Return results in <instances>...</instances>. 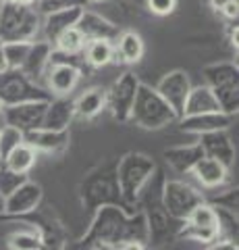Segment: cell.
Instances as JSON below:
<instances>
[{"label":"cell","mask_w":239,"mask_h":250,"mask_svg":"<svg viewBox=\"0 0 239 250\" xmlns=\"http://www.w3.org/2000/svg\"><path fill=\"white\" fill-rule=\"evenodd\" d=\"M75 119V108L71 96H50L46 103L42 127L46 129H69Z\"/></svg>","instance_id":"22"},{"label":"cell","mask_w":239,"mask_h":250,"mask_svg":"<svg viewBox=\"0 0 239 250\" xmlns=\"http://www.w3.org/2000/svg\"><path fill=\"white\" fill-rule=\"evenodd\" d=\"M83 11L81 4H75V6H65V9H56V11H50L42 15V25H40V40H46L48 44H55L56 38L63 34L65 29L73 27L79 15Z\"/></svg>","instance_id":"19"},{"label":"cell","mask_w":239,"mask_h":250,"mask_svg":"<svg viewBox=\"0 0 239 250\" xmlns=\"http://www.w3.org/2000/svg\"><path fill=\"white\" fill-rule=\"evenodd\" d=\"M81 67L75 61H69L67 54L52 48L48 67L44 71L42 85L50 92V96H71V92L81 82Z\"/></svg>","instance_id":"8"},{"label":"cell","mask_w":239,"mask_h":250,"mask_svg":"<svg viewBox=\"0 0 239 250\" xmlns=\"http://www.w3.org/2000/svg\"><path fill=\"white\" fill-rule=\"evenodd\" d=\"M191 85L194 83H191L189 75L185 73L183 69H173V71H168L160 77V82L154 85V88H156V92L171 104V108L177 113V117H181Z\"/></svg>","instance_id":"15"},{"label":"cell","mask_w":239,"mask_h":250,"mask_svg":"<svg viewBox=\"0 0 239 250\" xmlns=\"http://www.w3.org/2000/svg\"><path fill=\"white\" fill-rule=\"evenodd\" d=\"M92 223L81 238V246L86 248H146L148 225L140 210L137 215H129L123 205H102L92 213Z\"/></svg>","instance_id":"1"},{"label":"cell","mask_w":239,"mask_h":250,"mask_svg":"<svg viewBox=\"0 0 239 250\" xmlns=\"http://www.w3.org/2000/svg\"><path fill=\"white\" fill-rule=\"evenodd\" d=\"M229 167L222 165L221 161L212 159V156H202L194 169H191L189 175L196 177V182L204 188V190H217V188H222L229 182Z\"/></svg>","instance_id":"21"},{"label":"cell","mask_w":239,"mask_h":250,"mask_svg":"<svg viewBox=\"0 0 239 250\" xmlns=\"http://www.w3.org/2000/svg\"><path fill=\"white\" fill-rule=\"evenodd\" d=\"M75 4L86 6V0H36V9L42 15L56 9H65V6H75Z\"/></svg>","instance_id":"36"},{"label":"cell","mask_w":239,"mask_h":250,"mask_svg":"<svg viewBox=\"0 0 239 250\" xmlns=\"http://www.w3.org/2000/svg\"><path fill=\"white\" fill-rule=\"evenodd\" d=\"M50 92L21 71V69H6L0 73V100L2 104H17L25 100H48Z\"/></svg>","instance_id":"11"},{"label":"cell","mask_w":239,"mask_h":250,"mask_svg":"<svg viewBox=\"0 0 239 250\" xmlns=\"http://www.w3.org/2000/svg\"><path fill=\"white\" fill-rule=\"evenodd\" d=\"M163 171L156 169V173L150 177V182L144 186L140 198L144 202L142 213L146 217V225H148V240L154 244H165V242L173 236V225L177 223L175 219L168 215V210L163 202Z\"/></svg>","instance_id":"3"},{"label":"cell","mask_w":239,"mask_h":250,"mask_svg":"<svg viewBox=\"0 0 239 250\" xmlns=\"http://www.w3.org/2000/svg\"><path fill=\"white\" fill-rule=\"evenodd\" d=\"M6 248L11 250H40L44 248V238L40 228L36 225H21V228L6 233Z\"/></svg>","instance_id":"29"},{"label":"cell","mask_w":239,"mask_h":250,"mask_svg":"<svg viewBox=\"0 0 239 250\" xmlns=\"http://www.w3.org/2000/svg\"><path fill=\"white\" fill-rule=\"evenodd\" d=\"M81 200L90 213L102 205H121V190L114 167H100L81 184Z\"/></svg>","instance_id":"7"},{"label":"cell","mask_w":239,"mask_h":250,"mask_svg":"<svg viewBox=\"0 0 239 250\" xmlns=\"http://www.w3.org/2000/svg\"><path fill=\"white\" fill-rule=\"evenodd\" d=\"M225 2H227V0H210V6H212V9L217 11V13H219V11L222 9V6H225Z\"/></svg>","instance_id":"39"},{"label":"cell","mask_w":239,"mask_h":250,"mask_svg":"<svg viewBox=\"0 0 239 250\" xmlns=\"http://www.w3.org/2000/svg\"><path fill=\"white\" fill-rule=\"evenodd\" d=\"M177 2L179 0H146V9L156 17H168L175 13Z\"/></svg>","instance_id":"35"},{"label":"cell","mask_w":239,"mask_h":250,"mask_svg":"<svg viewBox=\"0 0 239 250\" xmlns=\"http://www.w3.org/2000/svg\"><path fill=\"white\" fill-rule=\"evenodd\" d=\"M2 44H4V54H6L9 69H19L27 57V50L32 42H2Z\"/></svg>","instance_id":"33"},{"label":"cell","mask_w":239,"mask_h":250,"mask_svg":"<svg viewBox=\"0 0 239 250\" xmlns=\"http://www.w3.org/2000/svg\"><path fill=\"white\" fill-rule=\"evenodd\" d=\"M177 236L183 240H191L198 244H208L219 240V215L217 207L212 202H200V205L187 215L185 221H181V228Z\"/></svg>","instance_id":"9"},{"label":"cell","mask_w":239,"mask_h":250,"mask_svg":"<svg viewBox=\"0 0 239 250\" xmlns=\"http://www.w3.org/2000/svg\"><path fill=\"white\" fill-rule=\"evenodd\" d=\"M86 38H83V34L79 29H77V25L65 29L63 34H60L55 44H52V48L67 54V57H79V54L83 52V48H86Z\"/></svg>","instance_id":"31"},{"label":"cell","mask_w":239,"mask_h":250,"mask_svg":"<svg viewBox=\"0 0 239 250\" xmlns=\"http://www.w3.org/2000/svg\"><path fill=\"white\" fill-rule=\"evenodd\" d=\"M204 83L210 85V90L217 96L221 108L225 113L237 115L239 108V69L237 62L221 61L212 62L202 69Z\"/></svg>","instance_id":"6"},{"label":"cell","mask_w":239,"mask_h":250,"mask_svg":"<svg viewBox=\"0 0 239 250\" xmlns=\"http://www.w3.org/2000/svg\"><path fill=\"white\" fill-rule=\"evenodd\" d=\"M200 146L206 156H212V159L221 161L222 165H227L229 169L233 167L235 163V146L233 140L229 136V129H217V131H208V134L198 136Z\"/></svg>","instance_id":"20"},{"label":"cell","mask_w":239,"mask_h":250,"mask_svg":"<svg viewBox=\"0 0 239 250\" xmlns=\"http://www.w3.org/2000/svg\"><path fill=\"white\" fill-rule=\"evenodd\" d=\"M75 25L83 34L86 40H112L114 42V38H117L121 31V25L110 21L106 15L98 13V11H88L86 6H83V11Z\"/></svg>","instance_id":"17"},{"label":"cell","mask_w":239,"mask_h":250,"mask_svg":"<svg viewBox=\"0 0 239 250\" xmlns=\"http://www.w3.org/2000/svg\"><path fill=\"white\" fill-rule=\"evenodd\" d=\"M6 2H21V4H36V0H6Z\"/></svg>","instance_id":"40"},{"label":"cell","mask_w":239,"mask_h":250,"mask_svg":"<svg viewBox=\"0 0 239 250\" xmlns=\"http://www.w3.org/2000/svg\"><path fill=\"white\" fill-rule=\"evenodd\" d=\"M146 54L144 38L133 29H121L114 38V61H121L125 65H135Z\"/></svg>","instance_id":"25"},{"label":"cell","mask_w":239,"mask_h":250,"mask_svg":"<svg viewBox=\"0 0 239 250\" xmlns=\"http://www.w3.org/2000/svg\"><path fill=\"white\" fill-rule=\"evenodd\" d=\"M46 103L48 100H25V103H17V104H6L2 106V119L6 125L25 131H32L42 127L44 121V111H46Z\"/></svg>","instance_id":"14"},{"label":"cell","mask_w":239,"mask_h":250,"mask_svg":"<svg viewBox=\"0 0 239 250\" xmlns=\"http://www.w3.org/2000/svg\"><path fill=\"white\" fill-rule=\"evenodd\" d=\"M156 169V161L144 152H127L121 156L119 163L114 165V173H117L123 207L131 208L140 200L144 186L150 182Z\"/></svg>","instance_id":"2"},{"label":"cell","mask_w":239,"mask_h":250,"mask_svg":"<svg viewBox=\"0 0 239 250\" xmlns=\"http://www.w3.org/2000/svg\"><path fill=\"white\" fill-rule=\"evenodd\" d=\"M42 196H44L42 186L25 177L9 194V196H4L2 215L4 217H25V215H32L34 210L40 207Z\"/></svg>","instance_id":"13"},{"label":"cell","mask_w":239,"mask_h":250,"mask_svg":"<svg viewBox=\"0 0 239 250\" xmlns=\"http://www.w3.org/2000/svg\"><path fill=\"white\" fill-rule=\"evenodd\" d=\"M36 161H37L36 148L32 144H27L25 140H23L19 146H15L13 150L2 159L4 167H9L11 171H15V173H21V175H27L29 171L34 169Z\"/></svg>","instance_id":"30"},{"label":"cell","mask_w":239,"mask_h":250,"mask_svg":"<svg viewBox=\"0 0 239 250\" xmlns=\"http://www.w3.org/2000/svg\"><path fill=\"white\" fill-rule=\"evenodd\" d=\"M2 106H4V104H2V100H0V113H2Z\"/></svg>","instance_id":"42"},{"label":"cell","mask_w":239,"mask_h":250,"mask_svg":"<svg viewBox=\"0 0 239 250\" xmlns=\"http://www.w3.org/2000/svg\"><path fill=\"white\" fill-rule=\"evenodd\" d=\"M23 140L27 144H32L36 148V152H44V154H52V156H60L69 150V129H46V127H37L32 131H25Z\"/></svg>","instance_id":"18"},{"label":"cell","mask_w":239,"mask_h":250,"mask_svg":"<svg viewBox=\"0 0 239 250\" xmlns=\"http://www.w3.org/2000/svg\"><path fill=\"white\" fill-rule=\"evenodd\" d=\"M50 54H52V44L36 38V40H32V44H29L27 57H25V61H23V65L19 69L29 77V80H34L36 83L42 85V77H44L46 67H48Z\"/></svg>","instance_id":"23"},{"label":"cell","mask_w":239,"mask_h":250,"mask_svg":"<svg viewBox=\"0 0 239 250\" xmlns=\"http://www.w3.org/2000/svg\"><path fill=\"white\" fill-rule=\"evenodd\" d=\"M27 175H21V173H15V171H11L9 167H4V163L0 165V196H9V194L17 188L23 179H25Z\"/></svg>","instance_id":"34"},{"label":"cell","mask_w":239,"mask_h":250,"mask_svg":"<svg viewBox=\"0 0 239 250\" xmlns=\"http://www.w3.org/2000/svg\"><path fill=\"white\" fill-rule=\"evenodd\" d=\"M42 13L36 4L0 2V42H32L40 36Z\"/></svg>","instance_id":"4"},{"label":"cell","mask_w":239,"mask_h":250,"mask_svg":"<svg viewBox=\"0 0 239 250\" xmlns=\"http://www.w3.org/2000/svg\"><path fill=\"white\" fill-rule=\"evenodd\" d=\"M206 196L202 190L191 186L183 179H165L163 184V202L177 223L187 219V215L194 210L200 202H204Z\"/></svg>","instance_id":"10"},{"label":"cell","mask_w":239,"mask_h":250,"mask_svg":"<svg viewBox=\"0 0 239 250\" xmlns=\"http://www.w3.org/2000/svg\"><path fill=\"white\" fill-rule=\"evenodd\" d=\"M129 121H133L142 129L154 131L168 127L171 123L179 121V117L171 108V104L156 92V88H152L148 83H140Z\"/></svg>","instance_id":"5"},{"label":"cell","mask_w":239,"mask_h":250,"mask_svg":"<svg viewBox=\"0 0 239 250\" xmlns=\"http://www.w3.org/2000/svg\"><path fill=\"white\" fill-rule=\"evenodd\" d=\"M0 165H2V159H0Z\"/></svg>","instance_id":"43"},{"label":"cell","mask_w":239,"mask_h":250,"mask_svg":"<svg viewBox=\"0 0 239 250\" xmlns=\"http://www.w3.org/2000/svg\"><path fill=\"white\" fill-rule=\"evenodd\" d=\"M81 59L92 69H102L114 61V42L112 40H88Z\"/></svg>","instance_id":"28"},{"label":"cell","mask_w":239,"mask_h":250,"mask_svg":"<svg viewBox=\"0 0 239 250\" xmlns=\"http://www.w3.org/2000/svg\"><path fill=\"white\" fill-rule=\"evenodd\" d=\"M204 156V150L200 142L194 144H179V146H171L165 150V161L175 173L179 175H189L194 165Z\"/></svg>","instance_id":"24"},{"label":"cell","mask_w":239,"mask_h":250,"mask_svg":"<svg viewBox=\"0 0 239 250\" xmlns=\"http://www.w3.org/2000/svg\"><path fill=\"white\" fill-rule=\"evenodd\" d=\"M140 77L133 71H125L121 73L114 83L106 90V108L110 111L112 119L119 123H129L131 117V108L135 103V94L140 88Z\"/></svg>","instance_id":"12"},{"label":"cell","mask_w":239,"mask_h":250,"mask_svg":"<svg viewBox=\"0 0 239 250\" xmlns=\"http://www.w3.org/2000/svg\"><path fill=\"white\" fill-rule=\"evenodd\" d=\"M86 2H104V0H86Z\"/></svg>","instance_id":"41"},{"label":"cell","mask_w":239,"mask_h":250,"mask_svg":"<svg viewBox=\"0 0 239 250\" xmlns=\"http://www.w3.org/2000/svg\"><path fill=\"white\" fill-rule=\"evenodd\" d=\"M21 142H23V131L4 123L2 127H0V159H4V156Z\"/></svg>","instance_id":"32"},{"label":"cell","mask_w":239,"mask_h":250,"mask_svg":"<svg viewBox=\"0 0 239 250\" xmlns=\"http://www.w3.org/2000/svg\"><path fill=\"white\" fill-rule=\"evenodd\" d=\"M0 2H2V0H0Z\"/></svg>","instance_id":"44"},{"label":"cell","mask_w":239,"mask_h":250,"mask_svg":"<svg viewBox=\"0 0 239 250\" xmlns=\"http://www.w3.org/2000/svg\"><path fill=\"white\" fill-rule=\"evenodd\" d=\"M235 121V115L225 111H212V113H200V115H183L179 119L181 131L189 136H202L208 131L229 129Z\"/></svg>","instance_id":"16"},{"label":"cell","mask_w":239,"mask_h":250,"mask_svg":"<svg viewBox=\"0 0 239 250\" xmlns=\"http://www.w3.org/2000/svg\"><path fill=\"white\" fill-rule=\"evenodd\" d=\"M212 111H222V108L219 104L217 96H214V92L210 90V85H206V83L191 85L187 100H185V106H183V115H200V113H212Z\"/></svg>","instance_id":"27"},{"label":"cell","mask_w":239,"mask_h":250,"mask_svg":"<svg viewBox=\"0 0 239 250\" xmlns=\"http://www.w3.org/2000/svg\"><path fill=\"white\" fill-rule=\"evenodd\" d=\"M219 13H221L225 19L237 23V17H239V0H227L225 6H222Z\"/></svg>","instance_id":"37"},{"label":"cell","mask_w":239,"mask_h":250,"mask_svg":"<svg viewBox=\"0 0 239 250\" xmlns=\"http://www.w3.org/2000/svg\"><path fill=\"white\" fill-rule=\"evenodd\" d=\"M73 108H75V117L94 119L106 108V88L92 85V88L83 90L79 96L73 98Z\"/></svg>","instance_id":"26"},{"label":"cell","mask_w":239,"mask_h":250,"mask_svg":"<svg viewBox=\"0 0 239 250\" xmlns=\"http://www.w3.org/2000/svg\"><path fill=\"white\" fill-rule=\"evenodd\" d=\"M9 69V62H6V54H4V44L0 42V73Z\"/></svg>","instance_id":"38"}]
</instances>
